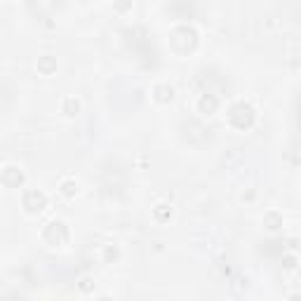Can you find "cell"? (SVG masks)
Returning a JSON list of instances; mask_svg holds the SVG:
<instances>
[{"instance_id":"cell-1","label":"cell","mask_w":301,"mask_h":301,"mask_svg":"<svg viewBox=\"0 0 301 301\" xmlns=\"http://www.w3.org/2000/svg\"><path fill=\"white\" fill-rule=\"evenodd\" d=\"M169 43H172V47H174L179 54H186L188 50H193L195 43H198V33H195L193 26L181 24V26H177L172 33H169Z\"/></svg>"},{"instance_id":"cell-2","label":"cell","mask_w":301,"mask_h":301,"mask_svg":"<svg viewBox=\"0 0 301 301\" xmlns=\"http://www.w3.org/2000/svg\"><path fill=\"white\" fill-rule=\"evenodd\" d=\"M228 120L233 127H238V130H249L254 120H257V113H254V108L249 106L247 101H238V104H233L228 111Z\"/></svg>"},{"instance_id":"cell-3","label":"cell","mask_w":301,"mask_h":301,"mask_svg":"<svg viewBox=\"0 0 301 301\" xmlns=\"http://www.w3.org/2000/svg\"><path fill=\"white\" fill-rule=\"evenodd\" d=\"M43 240L50 247H62L69 240V226L64 222H50L43 230Z\"/></svg>"},{"instance_id":"cell-4","label":"cell","mask_w":301,"mask_h":301,"mask_svg":"<svg viewBox=\"0 0 301 301\" xmlns=\"http://www.w3.org/2000/svg\"><path fill=\"white\" fill-rule=\"evenodd\" d=\"M24 207H26L28 214L43 212L45 207H47V195L43 191H38V188H31V191L24 193Z\"/></svg>"},{"instance_id":"cell-5","label":"cell","mask_w":301,"mask_h":301,"mask_svg":"<svg viewBox=\"0 0 301 301\" xmlns=\"http://www.w3.org/2000/svg\"><path fill=\"white\" fill-rule=\"evenodd\" d=\"M24 172L19 167H14V165H9V167L2 169V174H0V181L5 184L7 188H19L21 184H24Z\"/></svg>"},{"instance_id":"cell-6","label":"cell","mask_w":301,"mask_h":301,"mask_svg":"<svg viewBox=\"0 0 301 301\" xmlns=\"http://www.w3.org/2000/svg\"><path fill=\"white\" fill-rule=\"evenodd\" d=\"M217 108H219V99L214 97V94H203V97L198 99V111L205 115H212L217 113Z\"/></svg>"},{"instance_id":"cell-7","label":"cell","mask_w":301,"mask_h":301,"mask_svg":"<svg viewBox=\"0 0 301 301\" xmlns=\"http://www.w3.org/2000/svg\"><path fill=\"white\" fill-rule=\"evenodd\" d=\"M153 97H155V101H160V104H167V101L174 99V87L167 85V82H160V85L153 87Z\"/></svg>"},{"instance_id":"cell-8","label":"cell","mask_w":301,"mask_h":301,"mask_svg":"<svg viewBox=\"0 0 301 301\" xmlns=\"http://www.w3.org/2000/svg\"><path fill=\"white\" fill-rule=\"evenodd\" d=\"M38 71L45 73V75H50L52 71H57V59H54L52 54H45L38 59Z\"/></svg>"},{"instance_id":"cell-9","label":"cell","mask_w":301,"mask_h":301,"mask_svg":"<svg viewBox=\"0 0 301 301\" xmlns=\"http://www.w3.org/2000/svg\"><path fill=\"white\" fill-rule=\"evenodd\" d=\"M264 226L268 230H280L283 228V217H280L278 212H268L264 217Z\"/></svg>"},{"instance_id":"cell-10","label":"cell","mask_w":301,"mask_h":301,"mask_svg":"<svg viewBox=\"0 0 301 301\" xmlns=\"http://www.w3.org/2000/svg\"><path fill=\"white\" fill-rule=\"evenodd\" d=\"M78 111H80V101H78V99L69 97L66 101H64V113H66V115H75Z\"/></svg>"},{"instance_id":"cell-11","label":"cell","mask_w":301,"mask_h":301,"mask_svg":"<svg viewBox=\"0 0 301 301\" xmlns=\"http://www.w3.org/2000/svg\"><path fill=\"white\" fill-rule=\"evenodd\" d=\"M62 193L69 195V198H71V195H75V193H78V184H75V181H71V179L62 181Z\"/></svg>"},{"instance_id":"cell-12","label":"cell","mask_w":301,"mask_h":301,"mask_svg":"<svg viewBox=\"0 0 301 301\" xmlns=\"http://www.w3.org/2000/svg\"><path fill=\"white\" fill-rule=\"evenodd\" d=\"M169 217H172V207H167V205H158V207H155V219L167 222Z\"/></svg>"},{"instance_id":"cell-13","label":"cell","mask_w":301,"mask_h":301,"mask_svg":"<svg viewBox=\"0 0 301 301\" xmlns=\"http://www.w3.org/2000/svg\"><path fill=\"white\" fill-rule=\"evenodd\" d=\"M104 257H106V261H115V259L120 257V249L111 245V247H106V252H104Z\"/></svg>"},{"instance_id":"cell-14","label":"cell","mask_w":301,"mask_h":301,"mask_svg":"<svg viewBox=\"0 0 301 301\" xmlns=\"http://www.w3.org/2000/svg\"><path fill=\"white\" fill-rule=\"evenodd\" d=\"M92 287H94V285H92V280H89V278H85V280L80 283V290H82V292H89Z\"/></svg>"},{"instance_id":"cell-15","label":"cell","mask_w":301,"mask_h":301,"mask_svg":"<svg viewBox=\"0 0 301 301\" xmlns=\"http://www.w3.org/2000/svg\"><path fill=\"white\" fill-rule=\"evenodd\" d=\"M285 266L287 268H294L297 266V257H285Z\"/></svg>"},{"instance_id":"cell-16","label":"cell","mask_w":301,"mask_h":301,"mask_svg":"<svg viewBox=\"0 0 301 301\" xmlns=\"http://www.w3.org/2000/svg\"><path fill=\"white\" fill-rule=\"evenodd\" d=\"M97 301H113V299H111V297H99Z\"/></svg>"},{"instance_id":"cell-17","label":"cell","mask_w":301,"mask_h":301,"mask_svg":"<svg viewBox=\"0 0 301 301\" xmlns=\"http://www.w3.org/2000/svg\"><path fill=\"white\" fill-rule=\"evenodd\" d=\"M292 301H299V297H297V294H294V297H292Z\"/></svg>"}]
</instances>
